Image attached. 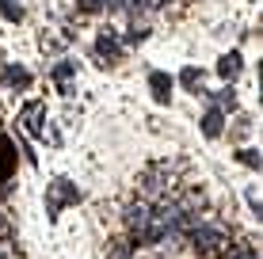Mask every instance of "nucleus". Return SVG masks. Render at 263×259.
Instances as JSON below:
<instances>
[{"label": "nucleus", "mask_w": 263, "mask_h": 259, "mask_svg": "<svg viewBox=\"0 0 263 259\" xmlns=\"http://www.w3.org/2000/svg\"><path fill=\"white\" fill-rule=\"evenodd\" d=\"M4 80H8V84H12V88H27V84H31V73H27V69H4Z\"/></svg>", "instance_id": "nucleus-7"}, {"label": "nucleus", "mask_w": 263, "mask_h": 259, "mask_svg": "<svg viewBox=\"0 0 263 259\" xmlns=\"http://www.w3.org/2000/svg\"><path fill=\"white\" fill-rule=\"evenodd\" d=\"M240 160H244V164H252V168H256V164H259V156H256V149H244V153H240Z\"/></svg>", "instance_id": "nucleus-12"}, {"label": "nucleus", "mask_w": 263, "mask_h": 259, "mask_svg": "<svg viewBox=\"0 0 263 259\" xmlns=\"http://www.w3.org/2000/svg\"><path fill=\"white\" fill-rule=\"evenodd\" d=\"M217 69H221V76H225V80H233V76L240 73V53H225Z\"/></svg>", "instance_id": "nucleus-6"}, {"label": "nucleus", "mask_w": 263, "mask_h": 259, "mask_svg": "<svg viewBox=\"0 0 263 259\" xmlns=\"http://www.w3.org/2000/svg\"><path fill=\"white\" fill-rule=\"evenodd\" d=\"M202 130H206V137H217V133H221V114L210 111V114L202 118Z\"/></svg>", "instance_id": "nucleus-8"}, {"label": "nucleus", "mask_w": 263, "mask_h": 259, "mask_svg": "<svg viewBox=\"0 0 263 259\" xmlns=\"http://www.w3.org/2000/svg\"><path fill=\"white\" fill-rule=\"evenodd\" d=\"M15 172V145L8 137H0V183Z\"/></svg>", "instance_id": "nucleus-3"}, {"label": "nucleus", "mask_w": 263, "mask_h": 259, "mask_svg": "<svg viewBox=\"0 0 263 259\" xmlns=\"http://www.w3.org/2000/svg\"><path fill=\"white\" fill-rule=\"evenodd\" d=\"M53 76H58V80H69V76H72V65H58V69H53Z\"/></svg>", "instance_id": "nucleus-13"}, {"label": "nucleus", "mask_w": 263, "mask_h": 259, "mask_svg": "<svg viewBox=\"0 0 263 259\" xmlns=\"http://www.w3.org/2000/svg\"><path fill=\"white\" fill-rule=\"evenodd\" d=\"M0 12H4L8 19H20V15H23V12H20V4H8V0H4V4H0Z\"/></svg>", "instance_id": "nucleus-11"}, {"label": "nucleus", "mask_w": 263, "mask_h": 259, "mask_svg": "<svg viewBox=\"0 0 263 259\" xmlns=\"http://www.w3.org/2000/svg\"><path fill=\"white\" fill-rule=\"evenodd\" d=\"M99 53H107V57H119V42L103 34V38H99Z\"/></svg>", "instance_id": "nucleus-9"}, {"label": "nucleus", "mask_w": 263, "mask_h": 259, "mask_svg": "<svg viewBox=\"0 0 263 259\" xmlns=\"http://www.w3.org/2000/svg\"><path fill=\"white\" fill-rule=\"evenodd\" d=\"M42 107L39 103H31V107H23V122H27V130H31L34 133V137H39V133H42Z\"/></svg>", "instance_id": "nucleus-5"}, {"label": "nucleus", "mask_w": 263, "mask_h": 259, "mask_svg": "<svg viewBox=\"0 0 263 259\" xmlns=\"http://www.w3.org/2000/svg\"><path fill=\"white\" fill-rule=\"evenodd\" d=\"M69 202H80V191L69 187V180H53L50 183V217H58V210L69 206Z\"/></svg>", "instance_id": "nucleus-1"}, {"label": "nucleus", "mask_w": 263, "mask_h": 259, "mask_svg": "<svg viewBox=\"0 0 263 259\" xmlns=\"http://www.w3.org/2000/svg\"><path fill=\"white\" fill-rule=\"evenodd\" d=\"M149 84H153V95H157L160 103H168V95H172V76L153 73V76H149Z\"/></svg>", "instance_id": "nucleus-4"}, {"label": "nucleus", "mask_w": 263, "mask_h": 259, "mask_svg": "<svg viewBox=\"0 0 263 259\" xmlns=\"http://www.w3.org/2000/svg\"><path fill=\"white\" fill-rule=\"evenodd\" d=\"M183 84H187V88H195V92H198V84H202V76H198L195 69H183Z\"/></svg>", "instance_id": "nucleus-10"}, {"label": "nucleus", "mask_w": 263, "mask_h": 259, "mask_svg": "<svg viewBox=\"0 0 263 259\" xmlns=\"http://www.w3.org/2000/svg\"><path fill=\"white\" fill-rule=\"evenodd\" d=\"M195 244L202 248V252H217V248H221V233L210 229V225H198L195 229Z\"/></svg>", "instance_id": "nucleus-2"}]
</instances>
